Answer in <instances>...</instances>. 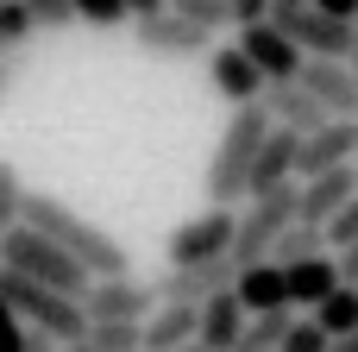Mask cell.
I'll return each instance as SVG.
<instances>
[{
    "label": "cell",
    "instance_id": "30bf717a",
    "mask_svg": "<svg viewBox=\"0 0 358 352\" xmlns=\"http://www.w3.org/2000/svg\"><path fill=\"white\" fill-rule=\"evenodd\" d=\"M208 82H214V94L233 101V107H239V101H264V88H271V76L252 63V50H245L239 38L208 50Z\"/></svg>",
    "mask_w": 358,
    "mask_h": 352
},
{
    "label": "cell",
    "instance_id": "e575fe53",
    "mask_svg": "<svg viewBox=\"0 0 358 352\" xmlns=\"http://www.w3.org/2000/svg\"><path fill=\"white\" fill-rule=\"evenodd\" d=\"M13 88H19V57H6V50H0V101H6Z\"/></svg>",
    "mask_w": 358,
    "mask_h": 352
},
{
    "label": "cell",
    "instance_id": "9c48e42d",
    "mask_svg": "<svg viewBox=\"0 0 358 352\" xmlns=\"http://www.w3.org/2000/svg\"><path fill=\"white\" fill-rule=\"evenodd\" d=\"M157 283H138L132 271L126 277H94L88 283V296H82V309H88V321H151L157 315Z\"/></svg>",
    "mask_w": 358,
    "mask_h": 352
},
{
    "label": "cell",
    "instance_id": "60d3db41",
    "mask_svg": "<svg viewBox=\"0 0 358 352\" xmlns=\"http://www.w3.org/2000/svg\"><path fill=\"white\" fill-rule=\"evenodd\" d=\"M63 352H94V346H88V340H69V346H63Z\"/></svg>",
    "mask_w": 358,
    "mask_h": 352
},
{
    "label": "cell",
    "instance_id": "ab89813d",
    "mask_svg": "<svg viewBox=\"0 0 358 352\" xmlns=\"http://www.w3.org/2000/svg\"><path fill=\"white\" fill-rule=\"evenodd\" d=\"M182 352H220V346H208V340H189V346H182Z\"/></svg>",
    "mask_w": 358,
    "mask_h": 352
},
{
    "label": "cell",
    "instance_id": "d6a6232c",
    "mask_svg": "<svg viewBox=\"0 0 358 352\" xmlns=\"http://www.w3.org/2000/svg\"><path fill=\"white\" fill-rule=\"evenodd\" d=\"M352 239H358V195L340 208V214H334V220H327V246H334V252H346Z\"/></svg>",
    "mask_w": 358,
    "mask_h": 352
},
{
    "label": "cell",
    "instance_id": "52a82bcc",
    "mask_svg": "<svg viewBox=\"0 0 358 352\" xmlns=\"http://www.w3.org/2000/svg\"><path fill=\"white\" fill-rule=\"evenodd\" d=\"M233 233H239V208L208 202V214L182 220V227L164 239V258H170V265H208V258H227V252H233Z\"/></svg>",
    "mask_w": 358,
    "mask_h": 352
},
{
    "label": "cell",
    "instance_id": "484cf974",
    "mask_svg": "<svg viewBox=\"0 0 358 352\" xmlns=\"http://www.w3.org/2000/svg\"><path fill=\"white\" fill-rule=\"evenodd\" d=\"M31 31H38L31 6H25V0H0V50H6V57H19Z\"/></svg>",
    "mask_w": 358,
    "mask_h": 352
},
{
    "label": "cell",
    "instance_id": "4dcf8cb0",
    "mask_svg": "<svg viewBox=\"0 0 358 352\" xmlns=\"http://www.w3.org/2000/svg\"><path fill=\"white\" fill-rule=\"evenodd\" d=\"M25 6H31L38 31H69L76 25V0H25Z\"/></svg>",
    "mask_w": 358,
    "mask_h": 352
},
{
    "label": "cell",
    "instance_id": "9a60e30c",
    "mask_svg": "<svg viewBox=\"0 0 358 352\" xmlns=\"http://www.w3.org/2000/svg\"><path fill=\"white\" fill-rule=\"evenodd\" d=\"M264 107H271V120H277V126H289V132H302V139H308V132H321V126L334 120L308 82H271V88H264Z\"/></svg>",
    "mask_w": 358,
    "mask_h": 352
},
{
    "label": "cell",
    "instance_id": "4fadbf2b",
    "mask_svg": "<svg viewBox=\"0 0 358 352\" xmlns=\"http://www.w3.org/2000/svg\"><path fill=\"white\" fill-rule=\"evenodd\" d=\"M296 82H308L334 120H358V63L352 57H308Z\"/></svg>",
    "mask_w": 358,
    "mask_h": 352
},
{
    "label": "cell",
    "instance_id": "f1b7e54d",
    "mask_svg": "<svg viewBox=\"0 0 358 352\" xmlns=\"http://www.w3.org/2000/svg\"><path fill=\"white\" fill-rule=\"evenodd\" d=\"M176 13H189L195 25H208V31H227L233 25V0H170Z\"/></svg>",
    "mask_w": 358,
    "mask_h": 352
},
{
    "label": "cell",
    "instance_id": "ffe728a7",
    "mask_svg": "<svg viewBox=\"0 0 358 352\" xmlns=\"http://www.w3.org/2000/svg\"><path fill=\"white\" fill-rule=\"evenodd\" d=\"M289 271V302L296 309H321L346 277H340V258L334 252H321V258H302V265H283Z\"/></svg>",
    "mask_w": 358,
    "mask_h": 352
},
{
    "label": "cell",
    "instance_id": "ac0fdd59",
    "mask_svg": "<svg viewBox=\"0 0 358 352\" xmlns=\"http://www.w3.org/2000/svg\"><path fill=\"white\" fill-rule=\"evenodd\" d=\"M233 290H239V302H245L252 315H264V309H296V302H289V271H283L277 258H258V265H245Z\"/></svg>",
    "mask_w": 358,
    "mask_h": 352
},
{
    "label": "cell",
    "instance_id": "d4e9b609",
    "mask_svg": "<svg viewBox=\"0 0 358 352\" xmlns=\"http://www.w3.org/2000/svg\"><path fill=\"white\" fill-rule=\"evenodd\" d=\"M88 346L94 352H138L145 346V321H88Z\"/></svg>",
    "mask_w": 358,
    "mask_h": 352
},
{
    "label": "cell",
    "instance_id": "603a6c76",
    "mask_svg": "<svg viewBox=\"0 0 358 352\" xmlns=\"http://www.w3.org/2000/svg\"><path fill=\"white\" fill-rule=\"evenodd\" d=\"M321 252H334V246H327V227H321V220H289L271 258H277V265H302V258H321Z\"/></svg>",
    "mask_w": 358,
    "mask_h": 352
},
{
    "label": "cell",
    "instance_id": "1f68e13d",
    "mask_svg": "<svg viewBox=\"0 0 358 352\" xmlns=\"http://www.w3.org/2000/svg\"><path fill=\"white\" fill-rule=\"evenodd\" d=\"M31 346V328H25V315L0 296V352H25Z\"/></svg>",
    "mask_w": 358,
    "mask_h": 352
},
{
    "label": "cell",
    "instance_id": "74e56055",
    "mask_svg": "<svg viewBox=\"0 0 358 352\" xmlns=\"http://www.w3.org/2000/svg\"><path fill=\"white\" fill-rule=\"evenodd\" d=\"M25 352H63V340H57V334H38V328H31V346Z\"/></svg>",
    "mask_w": 358,
    "mask_h": 352
},
{
    "label": "cell",
    "instance_id": "836d02e7",
    "mask_svg": "<svg viewBox=\"0 0 358 352\" xmlns=\"http://www.w3.org/2000/svg\"><path fill=\"white\" fill-rule=\"evenodd\" d=\"M277 13V0H233V31L239 25H258V19H271Z\"/></svg>",
    "mask_w": 358,
    "mask_h": 352
},
{
    "label": "cell",
    "instance_id": "8d00e7d4",
    "mask_svg": "<svg viewBox=\"0 0 358 352\" xmlns=\"http://www.w3.org/2000/svg\"><path fill=\"white\" fill-rule=\"evenodd\" d=\"M132 6V19H151V13H170V0H126Z\"/></svg>",
    "mask_w": 358,
    "mask_h": 352
},
{
    "label": "cell",
    "instance_id": "5b68a950",
    "mask_svg": "<svg viewBox=\"0 0 358 352\" xmlns=\"http://www.w3.org/2000/svg\"><path fill=\"white\" fill-rule=\"evenodd\" d=\"M289 220H302V176H296V183H277V189H264V195H252V202L239 208V233H233V265L245 271V265L271 258Z\"/></svg>",
    "mask_w": 358,
    "mask_h": 352
},
{
    "label": "cell",
    "instance_id": "ee69618b",
    "mask_svg": "<svg viewBox=\"0 0 358 352\" xmlns=\"http://www.w3.org/2000/svg\"><path fill=\"white\" fill-rule=\"evenodd\" d=\"M138 352H151V346H138Z\"/></svg>",
    "mask_w": 358,
    "mask_h": 352
},
{
    "label": "cell",
    "instance_id": "6da1fadb",
    "mask_svg": "<svg viewBox=\"0 0 358 352\" xmlns=\"http://www.w3.org/2000/svg\"><path fill=\"white\" fill-rule=\"evenodd\" d=\"M271 126H277V120H271L264 101H239V107H233V120H227L214 157H208V202H220V208L252 202V170H258V151H264Z\"/></svg>",
    "mask_w": 358,
    "mask_h": 352
},
{
    "label": "cell",
    "instance_id": "277c9868",
    "mask_svg": "<svg viewBox=\"0 0 358 352\" xmlns=\"http://www.w3.org/2000/svg\"><path fill=\"white\" fill-rule=\"evenodd\" d=\"M0 296L25 315V328L57 334L63 346H69V340H88V309H82V296H63V290L38 283V277H25V271H13V265H0Z\"/></svg>",
    "mask_w": 358,
    "mask_h": 352
},
{
    "label": "cell",
    "instance_id": "7a4b0ae2",
    "mask_svg": "<svg viewBox=\"0 0 358 352\" xmlns=\"http://www.w3.org/2000/svg\"><path fill=\"white\" fill-rule=\"evenodd\" d=\"M25 220H31L38 233H50L69 258H82V265H88V277H126V271H132L126 246H120L107 227L82 220L69 202H57V195H44V189H31V195H25Z\"/></svg>",
    "mask_w": 358,
    "mask_h": 352
},
{
    "label": "cell",
    "instance_id": "b9f144b4",
    "mask_svg": "<svg viewBox=\"0 0 358 352\" xmlns=\"http://www.w3.org/2000/svg\"><path fill=\"white\" fill-rule=\"evenodd\" d=\"M277 6H302V0H277Z\"/></svg>",
    "mask_w": 358,
    "mask_h": 352
},
{
    "label": "cell",
    "instance_id": "f35d334b",
    "mask_svg": "<svg viewBox=\"0 0 358 352\" xmlns=\"http://www.w3.org/2000/svg\"><path fill=\"white\" fill-rule=\"evenodd\" d=\"M334 352H358V334H346V340H334Z\"/></svg>",
    "mask_w": 358,
    "mask_h": 352
},
{
    "label": "cell",
    "instance_id": "f546056e",
    "mask_svg": "<svg viewBox=\"0 0 358 352\" xmlns=\"http://www.w3.org/2000/svg\"><path fill=\"white\" fill-rule=\"evenodd\" d=\"M76 19H82V25H101V31H113V25H126V19H132V6H126V0H76Z\"/></svg>",
    "mask_w": 358,
    "mask_h": 352
},
{
    "label": "cell",
    "instance_id": "4316f807",
    "mask_svg": "<svg viewBox=\"0 0 358 352\" xmlns=\"http://www.w3.org/2000/svg\"><path fill=\"white\" fill-rule=\"evenodd\" d=\"M25 195H31V189H25L19 164H6V157H0V233L25 220Z\"/></svg>",
    "mask_w": 358,
    "mask_h": 352
},
{
    "label": "cell",
    "instance_id": "d6986e66",
    "mask_svg": "<svg viewBox=\"0 0 358 352\" xmlns=\"http://www.w3.org/2000/svg\"><path fill=\"white\" fill-rule=\"evenodd\" d=\"M296 157H302V132L289 126H271L264 151H258V170H252V195L277 189V183H296Z\"/></svg>",
    "mask_w": 358,
    "mask_h": 352
},
{
    "label": "cell",
    "instance_id": "8992f818",
    "mask_svg": "<svg viewBox=\"0 0 358 352\" xmlns=\"http://www.w3.org/2000/svg\"><path fill=\"white\" fill-rule=\"evenodd\" d=\"M308 57H352L358 50V19H340V13H327V6H315V0H302V6H277L271 13Z\"/></svg>",
    "mask_w": 358,
    "mask_h": 352
},
{
    "label": "cell",
    "instance_id": "7402d4cb",
    "mask_svg": "<svg viewBox=\"0 0 358 352\" xmlns=\"http://www.w3.org/2000/svg\"><path fill=\"white\" fill-rule=\"evenodd\" d=\"M289 328H296V309H264V315L245 321V334H239V346H233V352H283Z\"/></svg>",
    "mask_w": 358,
    "mask_h": 352
},
{
    "label": "cell",
    "instance_id": "44dd1931",
    "mask_svg": "<svg viewBox=\"0 0 358 352\" xmlns=\"http://www.w3.org/2000/svg\"><path fill=\"white\" fill-rule=\"evenodd\" d=\"M245 321H252V309L239 302V290H220V296H208V302H201V340H208V346H220V352L239 346Z\"/></svg>",
    "mask_w": 358,
    "mask_h": 352
},
{
    "label": "cell",
    "instance_id": "ba28073f",
    "mask_svg": "<svg viewBox=\"0 0 358 352\" xmlns=\"http://www.w3.org/2000/svg\"><path fill=\"white\" fill-rule=\"evenodd\" d=\"M132 38H138V50H151V57H208L214 44H220V31H208V25H195L189 13H151V19H132Z\"/></svg>",
    "mask_w": 358,
    "mask_h": 352
},
{
    "label": "cell",
    "instance_id": "3957f363",
    "mask_svg": "<svg viewBox=\"0 0 358 352\" xmlns=\"http://www.w3.org/2000/svg\"><path fill=\"white\" fill-rule=\"evenodd\" d=\"M0 265H13V271H25V277H38V283H50V290H63V296H88V265L82 258H69L50 233H38L31 220H19V227H6L0 233Z\"/></svg>",
    "mask_w": 358,
    "mask_h": 352
},
{
    "label": "cell",
    "instance_id": "83f0119b",
    "mask_svg": "<svg viewBox=\"0 0 358 352\" xmlns=\"http://www.w3.org/2000/svg\"><path fill=\"white\" fill-rule=\"evenodd\" d=\"M283 352H334V334H327L315 315H296V328H289Z\"/></svg>",
    "mask_w": 358,
    "mask_h": 352
},
{
    "label": "cell",
    "instance_id": "d590c367",
    "mask_svg": "<svg viewBox=\"0 0 358 352\" xmlns=\"http://www.w3.org/2000/svg\"><path fill=\"white\" fill-rule=\"evenodd\" d=\"M334 258H340V277H346V283H358V239L346 246V252H334Z\"/></svg>",
    "mask_w": 358,
    "mask_h": 352
},
{
    "label": "cell",
    "instance_id": "7c38bea8",
    "mask_svg": "<svg viewBox=\"0 0 358 352\" xmlns=\"http://www.w3.org/2000/svg\"><path fill=\"white\" fill-rule=\"evenodd\" d=\"M239 283V265H233V252L227 258H208V265H170L164 277H157V296L164 302H208V296H220V290H233Z\"/></svg>",
    "mask_w": 358,
    "mask_h": 352
},
{
    "label": "cell",
    "instance_id": "8fae6325",
    "mask_svg": "<svg viewBox=\"0 0 358 352\" xmlns=\"http://www.w3.org/2000/svg\"><path fill=\"white\" fill-rule=\"evenodd\" d=\"M239 44L252 50V63L271 76V82H296L302 76V63H308V50L277 25V19H258V25H239Z\"/></svg>",
    "mask_w": 358,
    "mask_h": 352
},
{
    "label": "cell",
    "instance_id": "7bdbcfd3",
    "mask_svg": "<svg viewBox=\"0 0 358 352\" xmlns=\"http://www.w3.org/2000/svg\"><path fill=\"white\" fill-rule=\"evenodd\" d=\"M352 63H358V50H352Z\"/></svg>",
    "mask_w": 358,
    "mask_h": 352
},
{
    "label": "cell",
    "instance_id": "e0dca14e",
    "mask_svg": "<svg viewBox=\"0 0 358 352\" xmlns=\"http://www.w3.org/2000/svg\"><path fill=\"white\" fill-rule=\"evenodd\" d=\"M189 340H201V302H157V315L145 321V346L182 352Z\"/></svg>",
    "mask_w": 358,
    "mask_h": 352
},
{
    "label": "cell",
    "instance_id": "cb8c5ba5",
    "mask_svg": "<svg viewBox=\"0 0 358 352\" xmlns=\"http://www.w3.org/2000/svg\"><path fill=\"white\" fill-rule=\"evenodd\" d=\"M308 315H315V321H321V328H327L334 340L358 334V283H340V290H334V296H327L321 309H308Z\"/></svg>",
    "mask_w": 358,
    "mask_h": 352
},
{
    "label": "cell",
    "instance_id": "2e32d148",
    "mask_svg": "<svg viewBox=\"0 0 358 352\" xmlns=\"http://www.w3.org/2000/svg\"><path fill=\"white\" fill-rule=\"evenodd\" d=\"M352 195H358V170H352V164L321 170V176H302V220H321V227H327Z\"/></svg>",
    "mask_w": 358,
    "mask_h": 352
},
{
    "label": "cell",
    "instance_id": "5bb4252c",
    "mask_svg": "<svg viewBox=\"0 0 358 352\" xmlns=\"http://www.w3.org/2000/svg\"><path fill=\"white\" fill-rule=\"evenodd\" d=\"M358 157V120H327L321 132L302 139V157H296V176H321V170H340Z\"/></svg>",
    "mask_w": 358,
    "mask_h": 352
}]
</instances>
